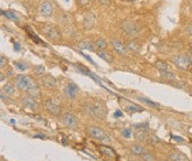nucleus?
<instances>
[{
  "instance_id": "1",
  "label": "nucleus",
  "mask_w": 192,
  "mask_h": 161,
  "mask_svg": "<svg viewBox=\"0 0 192 161\" xmlns=\"http://www.w3.org/2000/svg\"><path fill=\"white\" fill-rule=\"evenodd\" d=\"M83 112L92 119H103L106 115V108L99 103H85Z\"/></svg>"
},
{
  "instance_id": "2",
  "label": "nucleus",
  "mask_w": 192,
  "mask_h": 161,
  "mask_svg": "<svg viewBox=\"0 0 192 161\" xmlns=\"http://www.w3.org/2000/svg\"><path fill=\"white\" fill-rule=\"evenodd\" d=\"M87 132L89 136L95 140L98 141H109V137L106 131H104L102 128L96 127V126H89L87 127Z\"/></svg>"
},
{
  "instance_id": "3",
  "label": "nucleus",
  "mask_w": 192,
  "mask_h": 161,
  "mask_svg": "<svg viewBox=\"0 0 192 161\" xmlns=\"http://www.w3.org/2000/svg\"><path fill=\"white\" fill-rule=\"evenodd\" d=\"M122 30L125 32L127 35L135 37L140 32V27L136 23V22L131 21V20H125L122 23Z\"/></svg>"
},
{
  "instance_id": "4",
  "label": "nucleus",
  "mask_w": 192,
  "mask_h": 161,
  "mask_svg": "<svg viewBox=\"0 0 192 161\" xmlns=\"http://www.w3.org/2000/svg\"><path fill=\"white\" fill-rule=\"evenodd\" d=\"M15 86L20 89V91H28V88L30 87L34 83V81L31 79L29 75H17L15 79Z\"/></svg>"
},
{
  "instance_id": "5",
  "label": "nucleus",
  "mask_w": 192,
  "mask_h": 161,
  "mask_svg": "<svg viewBox=\"0 0 192 161\" xmlns=\"http://www.w3.org/2000/svg\"><path fill=\"white\" fill-rule=\"evenodd\" d=\"M62 122L69 129H76L79 127V120L75 117V115L69 112H64L62 115Z\"/></svg>"
},
{
  "instance_id": "6",
  "label": "nucleus",
  "mask_w": 192,
  "mask_h": 161,
  "mask_svg": "<svg viewBox=\"0 0 192 161\" xmlns=\"http://www.w3.org/2000/svg\"><path fill=\"white\" fill-rule=\"evenodd\" d=\"M42 32L46 38H49L52 41H59L62 37L61 32L58 30V28H55L54 25H44L42 29Z\"/></svg>"
},
{
  "instance_id": "7",
  "label": "nucleus",
  "mask_w": 192,
  "mask_h": 161,
  "mask_svg": "<svg viewBox=\"0 0 192 161\" xmlns=\"http://www.w3.org/2000/svg\"><path fill=\"white\" fill-rule=\"evenodd\" d=\"M172 62L174 63L176 66H178L181 70H187L190 66V61L187 55H176L172 58Z\"/></svg>"
},
{
  "instance_id": "8",
  "label": "nucleus",
  "mask_w": 192,
  "mask_h": 161,
  "mask_svg": "<svg viewBox=\"0 0 192 161\" xmlns=\"http://www.w3.org/2000/svg\"><path fill=\"white\" fill-rule=\"evenodd\" d=\"M44 107H45V109L48 110L50 114H52V115L59 116L61 114V106H60L59 104L55 103L54 100L46 99L45 102H44Z\"/></svg>"
},
{
  "instance_id": "9",
  "label": "nucleus",
  "mask_w": 192,
  "mask_h": 161,
  "mask_svg": "<svg viewBox=\"0 0 192 161\" xmlns=\"http://www.w3.org/2000/svg\"><path fill=\"white\" fill-rule=\"evenodd\" d=\"M135 127L137 128V130H136V134H135V138L137 140H140V141H143V140L147 139V137H148V126L147 124H139V125H136Z\"/></svg>"
},
{
  "instance_id": "10",
  "label": "nucleus",
  "mask_w": 192,
  "mask_h": 161,
  "mask_svg": "<svg viewBox=\"0 0 192 161\" xmlns=\"http://www.w3.org/2000/svg\"><path fill=\"white\" fill-rule=\"evenodd\" d=\"M77 92H79V87L72 82L67 83L66 85H65V87H64V93L71 99H74V98L76 97Z\"/></svg>"
},
{
  "instance_id": "11",
  "label": "nucleus",
  "mask_w": 192,
  "mask_h": 161,
  "mask_svg": "<svg viewBox=\"0 0 192 161\" xmlns=\"http://www.w3.org/2000/svg\"><path fill=\"white\" fill-rule=\"evenodd\" d=\"M21 102L25 107H28V108H30V109L32 110H35L38 107H39V104H38V102L35 100V98H33L32 96H30V95L23 96V97L21 98Z\"/></svg>"
},
{
  "instance_id": "12",
  "label": "nucleus",
  "mask_w": 192,
  "mask_h": 161,
  "mask_svg": "<svg viewBox=\"0 0 192 161\" xmlns=\"http://www.w3.org/2000/svg\"><path fill=\"white\" fill-rule=\"evenodd\" d=\"M112 45H113L114 50H115L116 52H118L120 55H124V56H126V55L128 54V50L127 48H126L125 44H123L122 41H119V40H112Z\"/></svg>"
},
{
  "instance_id": "13",
  "label": "nucleus",
  "mask_w": 192,
  "mask_h": 161,
  "mask_svg": "<svg viewBox=\"0 0 192 161\" xmlns=\"http://www.w3.org/2000/svg\"><path fill=\"white\" fill-rule=\"evenodd\" d=\"M39 11L44 17H50L52 15V12H53V5L50 1H44V2L40 5Z\"/></svg>"
},
{
  "instance_id": "14",
  "label": "nucleus",
  "mask_w": 192,
  "mask_h": 161,
  "mask_svg": "<svg viewBox=\"0 0 192 161\" xmlns=\"http://www.w3.org/2000/svg\"><path fill=\"white\" fill-rule=\"evenodd\" d=\"M96 23V15H94L93 12H89L87 15H85V18L83 20V25L85 29H93Z\"/></svg>"
},
{
  "instance_id": "15",
  "label": "nucleus",
  "mask_w": 192,
  "mask_h": 161,
  "mask_svg": "<svg viewBox=\"0 0 192 161\" xmlns=\"http://www.w3.org/2000/svg\"><path fill=\"white\" fill-rule=\"evenodd\" d=\"M168 160L169 161H189L188 157L184 153L179 151H172L168 156Z\"/></svg>"
},
{
  "instance_id": "16",
  "label": "nucleus",
  "mask_w": 192,
  "mask_h": 161,
  "mask_svg": "<svg viewBox=\"0 0 192 161\" xmlns=\"http://www.w3.org/2000/svg\"><path fill=\"white\" fill-rule=\"evenodd\" d=\"M27 93L28 95L32 96L33 98H39L40 96H41V89H40V86L38 85V83L34 82L30 87L28 88Z\"/></svg>"
},
{
  "instance_id": "17",
  "label": "nucleus",
  "mask_w": 192,
  "mask_h": 161,
  "mask_svg": "<svg viewBox=\"0 0 192 161\" xmlns=\"http://www.w3.org/2000/svg\"><path fill=\"white\" fill-rule=\"evenodd\" d=\"M41 82L43 83V85L48 88L55 87V85H56L55 79L52 75H49V74H48V75H43L42 77H41Z\"/></svg>"
},
{
  "instance_id": "18",
  "label": "nucleus",
  "mask_w": 192,
  "mask_h": 161,
  "mask_svg": "<svg viewBox=\"0 0 192 161\" xmlns=\"http://www.w3.org/2000/svg\"><path fill=\"white\" fill-rule=\"evenodd\" d=\"M130 152L135 156H143V153L147 152V149L141 145H133L130 147Z\"/></svg>"
},
{
  "instance_id": "19",
  "label": "nucleus",
  "mask_w": 192,
  "mask_h": 161,
  "mask_svg": "<svg viewBox=\"0 0 192 161\" xmlns=\"http://www.w3.org/2000/svg\"><path fill=\"white\" fill-rule=\"evenodd\" d=\"M128 51L133 52V53H138L139 50H140V44L136 41V40H131V41H128L127 45H126Z\"/></svg>"
},
{
  "instance_id": "20",
  "label": "nucleus",
  "mask_w": 192,
  "mask_h": 161,
  "mask_svg": "<svg viewBox=\"0 0 192 161\" xmlns=\"http://www.w3.org/2000/svg\"><path fill=\"white\" fill-rule=\"evenodd\" d=\"M2 92L7 95V96H11V95L15 94V86L13 85V84H12L11 82H8V83H6V84L3 85Z\"/></svg>"
},
{
  "instance_id": "21",
  "label": "nucleus",
  "mask_w": 192,
  "mask_h": 161,
  "mask_svg": "<svg viewBox=\"0 0 192 161\" xmlns=\"http://www.w3.org/2000/svg\"><path fill=\"white\" fill-rule=\"evenodd\" d=\"M99 150L102 151L103 155H106V156H108V157H115L116 156L115 150L108 146H104V145H102V146H99Z\"/></svg>"
},
{
  "instance_id": "22",
  "label": "nucleus",
  "mask_w": 192,
  "mask_h": 161,
  "mask_svg": "<svg viewBox=\"0 0 192 161\" xmlns=\"http://www.w3.org/2000/svg\"><path fill=\"white\" fill-rule=\"evenodd\" d=\"M160 75L167 81H174L176 79V74L170 70H163L160 71Z\"/></svg>"
},
{
  "instance_id": "23",
  "label": "nucleus",
  "mask_w": 192,
  "mask_h": 161,
  "mask_svg": "<svg viewBox=\"0 0 192 161\" xmlns=\"http://www.w3.org/2000/svg\"><path fill=\"white\" fill-rule=\"evenodd\" d=\"M77 46L81 50H89V51L94 50V44L92 42H89V41H82V42H79L77 44Z\"/></svg>"
},
{
  "instance_id": "24",
  "label": "nucleus",
  "mask_w": 192,
  "mask_h": 161,
  "mask_svg": "<svg viewBox=\"0 0 192 161\" xmlns=\"http://www.w3.org/2000/svg\"><path fill=\"white\" fill-rule=\"evenodd\" d=\"M97 55L101 59H103V60H105L106 62H108V63H110V62L113 61V58H112V55L108 54V53H107V52H105L104 50H101V51H98L97 52Z\"/></svg>"
},
{
  "instance_id": "25",
  "label": "nucleus",
  "mask_w": 192,
  "mask_h": 161,
  "mask_svg": "<svg viewBox=\"0 0 192 161\" xmlns=\"http://www.w3.org/2000/svg\"><path fill=\"white\" fill-rule=\"evenodd\" d=\"M95 46H96L99 51H101V50H105L107 48V42L104 39H98L97 41H96V43H95Z\"/></svg>"
},
{
  "instance_id": "26",
  "label": "nucleus",
  "mask_w": 192,
  "mask_h": 161,
  "mask_svg": "<svg viewBox=\"0 0 192 161\" xmlns=\"http://www.w3.org/2000/svg\"><path fill=\"white\" fill-rule=\"evenodd\" d=\"M139 100H141L143 103H145L146 105H148V106H150V107H153V108H158V106H159L157 103H155V102L148 99V98H146V97H139Z\"/></svg>"
},
{
  "instance_id": "27",
  "label": "nucleus",
  "mask_w": 192,
  "mask_h": 161,
  "mask_svg": "<svg viewBox=\"0 0 192 161\" xmlns=\"http://www.w3.org/2000/svg\"><path fill=\"white\" fill-rule=\"evenodd\" d=\"M155 65H156V67H157L159 71L170 70V69H169V65H168V64L166 63V62H163V61H157Z\"/></svg>"
},
{
  "instance_id": "28",
  "label": "nucleus",
  "mask_w": 192,
  "mask_h": 161,
  "mask_svg": "<svg viewBox=\"0 0 192 161\" xmlns=\"http://www.w3.org/2000/svg\"><path fill=\"white\" fill-rule=\"evenodd\" d=\"M60 21L62 23H70L71 21V15L66 12H63L61 15H60Z\"/></svg>"
},
{
  "instance_id": "29",
  "label": "nucleus",
  "mask_w": 192,
  "mask_h": 161,
  "mask_svg": "<svg viewBox=\"0 0 192 161\" xmlns=\"http://www.w3.org/2000/svg\"><path fill=\"white\" fill-rule=\"evenodd\" d=\"M141 157H143V161H156L155 156L151 155V153H149V152H146V153H143Z\"/></svg>"
},
{
  "instance_id": "30",
  "label": "nucleus",
  "mask_w": 192,
  "mask_h": 161,
  "mask_svg": "<svg viewBox=\"0 0 192 161\" xmlns=\"http://www.w3.org/2000/svg\"><path fill=\"white\" fill-rule=\"evenodd\" d=\"M2 13L6 15L8 19H11V20H13V21H18V17H17L12 11H6V12H2Z\"/></svg>"
},
{
  "instance_id": "31",
  "label": "nucleus",
  "mask_w": 192,
  "mask_h": 161,
  "mask_svg": "<svg viewBox=\"0 0 192 161\" xmlns=\"http://www.w3.org/2000/svg\"><path fill=\"white\" fill-rule=\"evenodd\" d=\"M122 135L125 137V138H129V137L131 136V129L130 128H125V129H123Z\"/></svg>"
},
{
  "instance_id": "32",
  "label": "nucleus",
  "mask_w": 192,
  "mask_h": 161,
  "mask_svg": "<svg viewBox=\"0 0 192 161\" xmlns=\"http://www.w3.org/2000/svg\"><path fill=\"white\" fill-rule=\"evenodd\" d=\"M15 66L17 67L18 70H20V71H25V69H27V65H25V63H20V62H15Z\"/></svg>"
},
{
  "instance_id": "33",
  "label": "nucleus",
  "mask_w": 192,
  "mask_h": 161,
  "mask_svg": "<svg viewBox=\"0 0 192 161\" xmlns=\"http://www.w3.org/2000/svg\"><path fill=\"white\" fill-rule=\"evenodd\" d=\"M7 63H8V61H7V59L5 58L3 55L0 54V69H2V67L6 66Z\"/></svg>"
},
{
  "instance_id": "34",
  "label": "nucleus",
  "mask_w": 192,
  "mask_h": 161,
  "mask_svg": "<svg viewBox=\"0 0 192 161\" xmlns=\"http://www.w3.org/2000/svg\"><path fill=\"white\" fill-rule=\"evenodd\" d=\"M44 71H45V69H44V66H42V65H39V66L34 67V72L37 74H43Z\"/></svg>"
},
{
  "instance_id": "35",
  "label": "nucleus",
  "mask_w": 192,
  "mask_h": 161,
  "mask_svg": "<svg viewBox=\"0 0 192 161\" xmlns=\"http://www.w3.org/2000/svg\"><path fill=\"white\" fill-rule=\"evenodd\" d=\"M127 110L128 112H139V110L141 109L138 106H136V105H131V106H127Z\"/></svg>"
},
{
  "instance_id": "36",
  "label": "nucleus",
  "mask_w": 192,
  "mask_h": 161,
  "mask_svg": "<svg viewBox=\"0 0 192 161\" xmlns=\"http://www.w3.org/2000/svg\"><path fill=\"white\" fill-rule=\"evenodd\" d=\"M77 3H79V6L86 7V6H89V3H91V0H77Z\"/></svg>"
},
{
  "instance_id": "37",
  "label": "nucleus",
  "mask_w": 192,
  "mask_h": 161,
  "mask_svg": "<svg viewBox=\"0 0 192 161\" xmlns=\"http://www.w3.org/2000/svg\"><path fill=\"white\" fill-rule=\"evenodd\" d=\"M171 138H172L173 140H176V141H179V143H182V141H184V139H183L182 137H179V136H173V135H172V136H171Z\"/></svg>"
},
{
  "instance_id": "38",
  "label": "nucleus",
  "mask_w": 192,
  "mask_h": 161,
  "mask_svg": "<svg viewBox=\"0 0 192 161\" xmlns=\"http://www.w3.org/2000/svg\"><path fill=\"white\" fill-rule=\"evenodd\" d=\"M97 1L101 3V5H103V6H108L110 3V0H97Z\"/></svg>"
},
{
  "instance_id": "39",
  "label": "nucleus",
  "mask_w": 192,
  "mask_h": 161,
  "mask_svg": "<svg viewBox=\"0 0 192 161\" xmlns=\"http://www.w3.org/2000/svg\"><path fill=\"white\" fill-rule=\"evenodd\" d=\"M0 98H1V99H3V100H7V99H8V98H7V95L5 94L3 92H1V91H0Z\"/></svg>"
},
{
  "instance_id": "40",
  "label": "nucleus",
  "mask_w": 192,
  "mask_h": 161,
  "mask_svg": "<svg viewBox=\"0 0 192 161\" xmlns=\"http://www.w3.org/2000/svg\"><path fill=\"white\" fill-rule=\"evenodd\" d=\"M81 54H82L83 56H84V58H85L86 60H87V61H89V62H91L92 64H95V63H94V61H93V60H92V59L89 58V56H87V55H85V54H83V53H81Z\"/></svg>"
},
{
  "instance_id": "41",
  "label": "nucleus",
  "mask_w": 192,
  "mask_h": 161,
  "mask_svg": "<svg viewBox=\"0 0 192 161\" xmlns=\"http://www.w3.org/2000/svg\"><path fill=\"white\" fill-rule=\"evenodd\" d=\"M114 116L115 117H120V116H123V114L119 110H117V112H115V114H114Z\"/></svg>"
},
{
  "instance_id": "42",
  "label": "nucleus",
  "mask_w": 192,
  "mask_h": 161,
  "mask_svg": "<svg viewBox=\"0 0 192 161\" xmlns=\"http://www.w3.org/2000/svg\"><path fill=\"white\" fill-rule=\"evenodd\" d=\"M187 56H188V59H189L190 64H192V53H191V52H190V53H188V55H187Z\"/></svg>"
},
{
  "instance_id": "43",
  "label": "nucleus",
  "mask_w": 192,
  "mask_h": 161,
  "mask_svg": "<svg viewBox=\"0 0 192 161\" xmlns=\"http://www.w3.org/2000/svg\"><path fill=\"white\" fill-rule=\"evenodd\" d=\"M188 31H189L190 35H192V23L189 25V27H188Z\"/></svg>"
},
{
  "instance_id": "44",
  "label": "nucleus",
  "mask_w": 192,
  "mask_h": 161,
  "mask_svg": "<svg viewBox=\"0 0 192 161\" xmlns=\"http://www.w3.org/2000/svg\"><path fill=\"white\" fill-rule=\"evenodd\" d=\"M3 79H5V75H3V74L1 73V72H0V83L2 82Z\"/></svg>"
},
{
  "instance_id": "45",
  "label": "nucleus",
  "mask_w": 192,
  "mask_h": 161,
  "mask_svg": "<svg viewBox=\"0 0 192 161\" xmlns=\"http://www.w3.org/2000/svg\"><path fill=\"white\" fill-rule=\"evenodd\" d=\"M20 49V44L19 43H15V50H19Z\"/></svg>"
},
{
  "instance_id": "46",
  "label": "nucleus",
  "mask_w": 192,
  "mask_h": 161,
  "mask_svg": "<svg viewBox=\"0 0 192 161\" xmlns=\"http://www.w3.org/2000/svg\"><path fill=\"white\" fill-rule=\"evenodd\" d=\"M127 1H136V0H127Z\"/></svg>"
},
{
  "instance_id": "47",
  "label": "nucleus",
  "mask_w": 192,
  "mask_h": 161,
  "mask_svg": "<svg viewBox=\"0 0 192 161\" xmlns=\"http://www.w3.org/2000/svg\"><path fill=\"white\" fill-rule=\"evenodd\" d=\"M191 49H192V43H191Z\"/></svg>"
}]
</instances>
